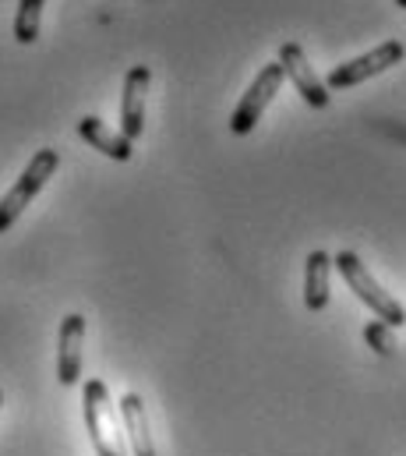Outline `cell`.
I'll return each instance as SVG.
<instances>
[{"label": "cell", "instance_id": "obj_1", "mask_svg": "<svg viewBox=\"0 0 406 456\" xmlns=\"http://www.w3.org/2000/svg\"><path fill=\"white\" fill-rule=\"evenodd\" d=\"M82 414H85V428H89L96 456H131L127 453V436L120 428L117 407L110 400V389L102 379H89L82 386Z\"/></svg>", "mask_w": 406, "mask_h": 456}, {"label": "cell", "instance_id": "obj_2", "mask_svg": "<svg viewBox=\"0 0 406 456\" xmlns=\"http://www.w3.org/2000/svg\"><path fill=\"white\" fill-rule=\"evenodd\" d=\"M332 265L339 269V276L346 280V287L357 294V301L361 305H368L386 326H393V330H400L406 326V308L368 273V265L361 262V255L357 251H339L336 258H332Z\"/></svg>", "mask_w": 406, "mask_h": 456}, {"label": "cell", "instance_id": "obj_3", "mask_svg": "<svg viewBox=\"0 0 406 456\" xmlns=\"http://www.w3.org/2000/svg\"><path fill=\"white\" fill-rule=\"evenodd\" d=\"M57 167H61V156H57V149H39L32 159H28V167L21 170V177L11 184V191L0 199V233H7V230L18 224V216L28 209V202L46 188V181L57 174Z\"/></svg>", "mask_w": 406, "mask_h": 456}, {"label": "cell", "instance_id": "obj_4", "mask_svg": "<svg viewBox=\"0 0 406 456\" xmlns=\"http://www.w3.org/2000/svg\"><path fill=\"white\" fill-rule=\"evenodd\" d=\"M283 82H287L283 64H280V61L265 64V68L255 75V82L248 86V93L240 96L237 110H233V117H230V131H233V134H251L255 124H258L262 114H265V107H269V103L276 100V93L283 89Z\"/></svg>", "mask_w": 406, "mask_h": 456}, {"label": "cell", "instance_id": "obj_5", "mask_svg": "<svg viewBox=\"0 0 406 456\" xmlns=\"http://www.w3.org/2000/svg\"><path fill=\"white\" fill-rule=\"evenodd\" d=\"M403 57H406L403 43H400V39H386L382 46H375V50H368V53H361V57L339 64V68H332L329 78H325V89H350V86H361V82H368V78H375V75H386V71L396 68Z\"/></svg>", "mask_w": 406, "mask_h": 456}, {"label": "cell", "instance_id": "obj_6", "mask_svg": "<svg viewBox=\"0 0 406 456\" xmlns=\"http://www.w3.org/2000/svg\"><path fill=\"white\" fill-rule=\"evenodd\" d=\"M152 86L149 64H134L124 75V93H120V134L127 142H138L145 131V96Z\"/></svg>", "mask_w": 406, "mask_h": 456}, {"label": "cell", "instance_id": "obj_7", "mask_svg": "<svg viewBox=\"0 0 406 456\" xmlns=\"http://www.w3.org/2000/svg\"><path fill=\"white\" fill-rule=\"evenodd\" d=\"M280 64H283L287 78L294 82V89L301 93V100H304L311 110H325V107H329V89H325V82L311 71L301 43H283V46H280Z\"/></svg>", "mask_w": 406, "mask_h": 456}, {"label": "cell", "instance_id": "obj_8", "mask_svg": "<svg viewBox=\"0 0 406 456\" xmlns=\"http://www.w3.org/2000/svg\"><path fill=\"white\" fill-rule=\"evenodd\" d=\"M82 346H85V315L71 312L61 322L57 337V382L75 386L82 379Z\"/></svg>", "mask_w": 406, "mask_h": 456}, {"label": "cell", "instance_id": "obj_9", "mask_svg": "<svg viewBox=\"0 0 406 456\" xmlns=\"http://www.w3.org/2000/svg\"><path fill=\"white\" fill-rule=\"evenodd\" d=\"M120 421H124V436H127L131 456H156V443H152V432H149V414H145V400L138 393H124L120 396Z\"/></svg>", "mask_w": 406, "mask_h": 456}, {"label": "cell", "instance_id": "obj_10", "mask_svg": "<svg viewBox=\"0 0 406 456\" xmlns=\"http://www.w3.org/2000/svg\"><path fill=\"white\" fill-rule=\"evenodd\" d=\"M332 297V258L329 251H311L304 262V308L325 312Z\"/></svg>", "mask_w": 406, "mask_h": 456}, {"label": "cell", "instance_id": "obj_11", "mask_svg": "<svg viewBox=\"0 0 406 456\" xmlns=\"http://www.w3.org/2000/svg\"><path fill=\"white\" fill-rule=\"evenodd\" d=\"M78 134H82L93 149H100L102 156H110V159H117V163H127L131 152H134V149H131L134 142H127L120 131H110L100 117H93V114L78 120Z\"/></svg>", "mask_w": 406, "mask_h": 456}, {"label": "cell", "instance_id": "obj_12", "mask_svg": "<svg viewBox=\"0 0 406 456\" xmlns=\"http://www.w3.org/2000/svg\"><path fill=\"white\" fill-rule=\"evenodd\" d=\"M43 7H46V0H18V14H14V39H18L21 46H32V43L39 39Z\"/></svg>", "mask_w": 406, "mask_h": 456}, {"label": "cell", "instance_id": "obj_13", "mask_svg": "<svg viewBox=\"0 0 406 456\" xmlns=\"http://www.w3.org/2000/svg\"><path fill=\"white\" fill-rule=\"evenodd\" d=\"M364 340H368V346H371L375 354H382V357H393L396 346H400V343H396V333H393V326H386L382 319L364 326Z\"/></svg>", "mask_w": 406, "mask_h": 456}, {"label": "cell", "instance_id": "obj_14", "mask_svg": "<svg viewBox=\"0 0 406 456\" xmlns=\"http://www.w3.org/2000/svg\"><path fill=\"white\" fill-rule=\"evenodd\" d=\"M396 7H403V11H406V0H396Z\"/></svg>", "mask_w": 406, "mask_h": 456}, {"label": "cell", "instance_id": "obj_15", "mask_svg": "<svg viewBox=\"0 0 406 456\" xmlns=\"http://www.w3.org/2000/svg\"><path fill=\"white\" fill-rule=\"evenodd\" d=\"M0 403H4V393H0Z\"/></svg>", "mask_w": 406, "mask_h": 456}]
</instances>
